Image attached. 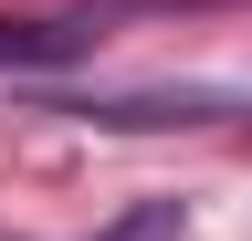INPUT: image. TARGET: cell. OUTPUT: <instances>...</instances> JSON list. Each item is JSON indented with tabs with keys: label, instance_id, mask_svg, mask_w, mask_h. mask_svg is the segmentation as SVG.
<instances>
[{
	"label": "cell",
	"instance_id": "2",
	"mask_svg": "<svg viewBox=\"0 0 252 241\" xmlns=\"http://www.w3.org/2000/svg\"><path fill=\"white\" fill-rule=\"evenodd\" d=\"M105 42V11H53V21H11L0 11V74H42V63H84V53Z\"/></svg>",
	"mask_w": 252,
	"mask_h": 241
},
{
	"label": "cell",
	"instance_id": "3",
	"mask_svg": "<svg viewBox=\"0 0 252 241\" xmlns=\"http://www.w3.org/2000/svg\"><path fill=\"white\" fill-rule=\"evenodd\" d=\"M179 231H189V210H179V199H137V210H116L94 241H179Z\"/></svg>",
	"mask_w": 252,
	"mask_h": 241
},
{
	"label": "cell",
	"instance_id": "1",
	"mask_svg": "<svg viewBox=\"0 0 252 241\" xmlns=\"http://www.w3.org/2000/svg\"><path fill=\"white\" fill-rule=\"evenodd\" d=\"M42 115H84V126H220L252 115L242 84H137V95H42Z\"/></svg>",
	"mask_w": 252,
	"mask_h": 241
},
{
	"label": "cell",
	"instance_id": "4",
	"mask_svg": "<svg viewBox=\"0 0 252 241\" xmlns=\"http://www.w3.org/2000/svg\"><path fill=\"white\" fill-rule=\"evenodd\" d=\"M94 11L116 21V11H220V0H94Z\"/></svg>",
	"mask_w": 252,
	"mask_h": 241
}]
</instances>
